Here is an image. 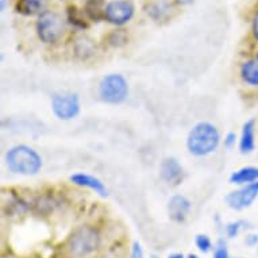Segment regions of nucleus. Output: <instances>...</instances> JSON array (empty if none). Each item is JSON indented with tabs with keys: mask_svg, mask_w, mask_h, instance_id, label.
I'll list each match as a JSON object with an SVG mask.
<instances>
[{
	"mask_svg": "<svg viewBox=\"0 0 258 258\" xmlns=\"http://www.w3.org/2000/svg\"><path fill=\"white\" fill-rule=\"evenodd\" d=\"M241 76L246 84L258 87V59L253 58L242 63Z\"/></svg>",
	"mask_w": 258,
	"mask_h": 258,
	"instance_id": "4468645a",
	"label": "nucleus"
},
{
	"mask_svg": "<svg viewBox=\"0 0 258 258\" xmlns=\"http://www.w3.org/2000/svg\"><path fill=\"white\" fill-rule=\"evenodd\" d=\"M152 258H157V257H154V255H153V257Z\"/></svg>",
	"mask_w": 258,
	"mask_h": 258,
	"instance_id": "c756f323",
	"label": "nucleus"
},
{
	"mask_svg": "<svg viewBox=\"0 0 258 258\" xmlns=\"http://www.w3.org/2000/svg\"><path fill=\"white\" fill-rule=\"evenodd\" d=\"M177 3H180V5H188V3H190L192 0H176Z\"/></svg>",
	"mask_w": 258,
	"mask_h": 258,
	"instance_id": "a878e982",
	"label": "nucleus"
},
{
	"mask_svg": "<svg viewBox=\"0 0 258 258\" xmlns=\"http://www.w3.org/2000/svg\"><path fill=\"white\" fill-rule=\"evenodd\" d=\"M230 181L233 184H239V185H250L258 181V168L257 166H245L234 172L230 176Z\"/></svg>",
	"mask_w": 258,
	"mask_h": 258,
	"instance_id": "ddd939ff",
	"label": "nucleus"
},
{
	"mask_svg": "<svg viewBox=\"0 0 258 258\" xmlns=\"http://www.w3.org/2000/svg\"><path fill=\"white\" fill-rule=\"evenodd\" d=\"M100 237L98 231L89 226H81L72 233L68 239V250L71 255L85 258L98 249Z\"/></svg>",
	"mask_w": 258,
	"mask_h": 258,
	"instance_id": "7ed1b4c3",
	"label": "nucleus"
},
{
	"mask_svg": "<svg viewBox=\"0 0 258 258\" xmlns=\"http://www.w3.org/2000/svg\"><path fill=\"white\" fill-rule=\"evenodd\" d=\"M253 34L255 37V39L258 41V13L254 15L253 19Z\"/></svg>",
	"mask_w": 258,
	"mask_h": 258,
	"instance_id": "b1692460",
	"label": "nucleus"
},
{
	"mask_svg": "<svg viewBox=\"0 0 258 258\" xmlns=\"http://www.w3.org/2000/svg\"><path fill=\"white\" fill-rule=\"evenodd\" d=\"M237 258H242V257H237Z\"/></svg>",
	"mask_w": 258,
	"mask_h": 258,
	"instance_id": "7c9ffc66",
	"label": "nucleus"
},
{
	"mask_svg": "<svg viewBox=\"0 0 258 258\" xmlns=\"http://www.w3.org/2000/svg\"><path fill=\"white\" fill-rule=\"evenodd\" d=\"M161 178L168 184H178L182 180V168L174 158H166L162 161L160 168Z\"/></svg>",
	"mask_w": 258,
	"mask_h": 258,
	"instance_id": "1a4fd4ad",
	"label": "nucleus"
},
{
	"mask_svg": "<svg viewBox=\"0 0 258 258\" xmlns=\"http://www.w3.org/2000/svg\"><path fill=\"white\" fill-rule=\"evenodd\" d=\"M188 258H199V257H198L196 254H189V255H188Z\"/></svg>",
	"mask_w": 258,
	"mask_h": 258,
	"instance_id": "cd10ccee",
	"label": "nucleus"
},
{
	"mask_svg": "<svg viewBox=\"0 0 258 258\" xmlns=\"http://www.w3.org/2000/svg\"><path fill=\"white\" fill-rule=\"evenodd\" d=\"M189 210V200L181 195L173 196L168 203V212H169L170 219L174 222H184Z\"/></svg>",
	"mask_w": 258,
	"mask_h": 258,
	"instance_id": "9d476101",
	"label": "nucleus"
},
{
	"mask_svg": "<svg viewBox=\"0 0 258 258\" xmlns=\"http://www.w3.org/2000/svg\"><path fill=\"white\" fill-rule=\"evenodd\" d=\"M254 134H255V120L249 119L242 127V136L241 141H239V149H241V152L243 154L251 153L255 148Z\"/></svg>",
	"mask_w": 258,
	"mask_h": 258,
	"instance_id": "f8f14e48",
	"label": "nucleus"
},
{
	"mask_svg": "<svg viewBox=\"0 0 258 258\" xmlns=\"http://www.w3.org/2000/svg\"><path fill=\"white\" fill-rule=\"evenodd\" d=\"M246 245L250 246V247L258 245V235H255V234H250V235H247V238H246Z\"/></svg>",
	"mask_w": 258,
	"mask_h": 258,
	"instance_id": "5701e85b",
	"label": "nucleus"
},
{
	"mask_svg": "<svg viewBox=\"0 0 258 258\" xmlns=\"http://www.w3.org/2000/svg\"><path fill=\"white\" fill-rule=\"evenodd\" d=\"M128 87L120 75H108L102 80L99 87V95L103 102L118 104L127 98Z\"/></svg>",
	"mask_w": 258,
	"mask_h": 258,
	"instance_id": "39448f33",
	"label": "nucleus"
},
{
	"mask_svg": "<svg viewBox=\"0 0 258 258\" xmlns=\"http://www.w3.org/2000/svg\"><path fill=\"white\" fill-rule=\"evenodd\" d=\"M219 141V133L214 124L200 122L189 132L186 146L188 150L195 156H207L210 153L215 152Z\"/></svg>",
	"mask_w": 258,
	"mask_h": 258,
	"instance_id": "f257e3e1",
	"label": "nucleus"
},
{
	"mask_svg": "<svg viewBox=\"0 0 258 258\" xmlns=\"http://www.w3.org/2000/svg\"><path fill=\"white\" fill-rule=\"evenodd\" d=\"M168 258H184V255H182V254L176 253V254H172V255H169Z\"/></svg>",
	"mask_w": 258,
	"mask_h": 258,
	"instance_id": "393cba45",
	"label": "nucleus"
},
{
	"mask_svg": "<svg viewBox=\"0 0 258 258\" xmlns=\"http://www.w3.org/2000/svg\"><path fill=\"white\" fill-rule=\"evenodd\" d=\"M214 258H230L227 247L223 243H219V246L216 247L215 253H214Z\"/></svg>",
	"mask_w": 258,
	"mask_h": 258,
	"instance_id": "aec40b11",
	"label": "nucleus"
},
{
	"mask_svg": "<svg viewBox=\"0 0 258 258\" xmlns=\"http://www.w3.org/2000/svg\"><path fill=\"white\" fill-rule=\"evenodd\" d=\"M258 198V185L257 182L246 185L238 190H234L226 196V203L230 208L234 210H243L250 207L254 203V200Z\"/></svg>",
	"mask_w": 258,
	"mask_h": 258,
	"instance_id": "6e6552de",
	"label": "nucleus"
},
{
	"mask_svg": "<svg viewBox=\"0 0 258 258\" xmlns=\"http://www.w3.org/2000/svg\"><path fill=\"white\" fill-rule=\"evenodd\" d=\"M106 3L104 0H87L85 3V13L92 21H100L106 18Z\"/></svg>",
	"mask_w": 258,
	"mask_h": 258,
	"instance_id": "dca6fc26",
	"label": "nucleus"
},
{
	"mask_svg": "<svg viewBox=\"0 0 258 258\" xmlns=\"http://www.w3.org/2000/svg\"><path fill=\"white\" fill-rule=\"evenodd\" d=\"M235 141H237V136H235V133H229L226 138H224V145L227 146V148H231L235 145Z\"/></svg>",
	"mask_w": 258,
	"mask_h": 258,
	"instance_id": "4be33fe9",
	"label": "nucleus"
},
{
	"mask_svg": "<svg viewBox=\"0 0 258 258\" xmlns=\"http://www.w3.org/2000/svg\"><path fill=\"white\" fill-rule=\"evenodd\" d=\"M95 50V45L91 39L88 38H80L76 41V46H75V51L76 54L81 58H87L88 55L93 54Z\"/></svg>",
	"mask_w": 258,
	"mask_h": 258,
	"instance_id": "f3484780",
	"label": "nucleus"
},
{
	"mask_svg": "<svg viewBox=\"0 0 258 258\" xmlns=\"http://www.w3.org/2000/svg\"><path fill=\"white\" fill-rule=\"evenodd\" d=\"M5 7H6V0H2V11L5 10Z\"/></svg>",
	"mask_w": 258,
	"mask_h": 258,
	"instance_id": "bb28decb",
	"label": "nucleus"
},
{
	"mask_svg": "<svg viewBox=\"0 0 258 258\" xmlns=\"http://www.w3.org/2000/svg\"><path fill=\"white\" fill-rule=\"evenodd\" d=\"M134 15V6L127 0H114L106 7V19L112 25L122 26Z\"/></svg>",
	"mask_w": 258,
	"mask_h": 258,
	"instance_id": "0eeeda50",
	"label": "nucleus"
},
{
	"mask_svg": "<svg viewBox=\"0 0 258 258\" xmlns=\"http://www.w3.org/2000/svg\"><path fill=\"white\" fill-rule=\"evenodd\" d=\"M47 0H19L18 11L23 15H35V14L45 13Z\"/></svg>",
	"mask_w": 258,
	"mask_h": 258,
	"instance_id": "2eb2a0df",
	"label": "nucleus"
},
{
	"mask_svg": "<svg viewBox=\"0 0 258 258\" xmlns=\"http://www.w3.org/2000/svg\"><path fill=\"white\" fill-rule=\"evenodd\" d=\"M257 185H258V181H257Z\"/></svg>",
	"mask_w": 258,
	"mask_h": 258,
	"instance_id": "2f4dec72",
	"label": "nucleus"
},
{
	"mask_svg": "<svg viewBox=\"0 0 258 258\" xmlns=\"http://www.w3.org/2000/svg\"><path fill=\"white\" fill-rule=\"evenodd\" d=\"M196 246H198V249L200 251H203V253H207L211 249V241H210V238L207 235H203V234H200L196 237Z\"/></svg>",
	"mask_w": 258,
	"mask_h": 258,
	"instance_id": "a211bd4d",
	"label": "nucleus"
},
{
	"mask_svg": "<svg viewBox=\"0 0 258 258\" xmlns=\"http://www.w3.org/2000/svg\"><path fill=\"white\" fill-rule=\"evenodd\" d=\"M53 112L61 120H71L80 112V102L76 93L54 95L51 100Z\"/></svg>",
	"mask_w": 258,
	"mask_h": 258,
	"instance_id": "423d86ee",
	"label": "nucleus"
},
{
	"mask_svg": "<svg viewBox=\"0 0 258 258\" xmlns=\"http://www.w3.org/2000/svg\"><path fill=\"white\" fill-rule=\"evenodd\" d=\"M6 161L10 170L14 173L35 174L42 168V160L38 153L25 145L10 149L6 156Z\"/></svg>",
	"mask_w": 258,
	"mask_h": 258,
	"instance_id": "f03ea898",
	"label": "nucleus"
},
{
	"mask_svg": "<svg viewBox=\"0 0 258 258\" xmlns=\"http://www.w3.org/2000/svg\"><path fill=\"white\" fill-rule=\"evenodd\" d=\"M255 58H257V59H258V53H257V57H255Z\"/></svg>",
	"mask_w": 258,
	"mask_h": 258,
	"instance_id": "c85d7f7f",
	"label": "nucleus"
},
{
	"mask_svg": "<svg viewBox=\"0 0 258 258\" xmlns=\"http://www.w3.org/2000/svg\"><path fill=\"white\" fill-rule=\"evenodd\" d=\"M71 180H72V182H75L76 185L87 186V188H89V189L95 190V192L99 194L100 196H107L106 185H104L99 178L93 177V176H91V174H85V173L72 174V176H71Z\"/></svg>",
	"mask_w": 258,
	"mask_h": 258,
	"instance_id": "9b49d317",
	"label": "nucleus"
},
{
	"mask_svg": "<svg viewBox=\"0 0 258 258\" xmlns=\"http://www.w3.org/2000/svg\"><path fill=\"white\" fill-rule=\"evenodd\" d=\"M242 224H243V222H233V223L227 224V227H226V233H227V235H229L230 238L237 237L238 233L241 231Z\"/></svg>",
	"mask_w": 258,
	"mask_h": 258,
	"instance_id": "6ab92c4d",
	"label": "nucleus"
},
{
	"mask_svg": "<svg viewBox=\"0 0 258 258\" xmlns=\"http://www.w3.org/2000/svg\"><path fill=\"white\" fill-rule=\"evenodd\" d=\"M37 34L45 43H55L63 34L62 19L53 11H45L37 21Z\"/></svg>",
	"mask_w": 258,
	"mask_h": 258,
	"instance_id": "20e7f679",
	"label": "nucleus"
},
{
	"mask_svg": "<svg viewBox=\"0 0 258 258\" xmlns=\"http://www.w3.org/2000/svg\"><path fill=\"white\" fill-rule=\"evenodd\" d=\"M132 258H144V250L141 247L140 242H134L132 249Z\"/></svg>",
	"mask_w": 258,
	"mask_h": 258,
	"instance_id": "412c9836",
	"label": "nucleus"
}]
</instances>
